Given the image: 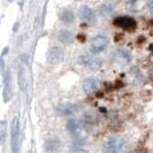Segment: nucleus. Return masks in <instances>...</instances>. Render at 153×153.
<instances>
[{"instance_id":"1","label":"nucleus","mask_w":153,"mask_h":153,"mask_svg":"<svg viewBox=\"0 0 153 153\" xmlns=\"http://www.w3.org/2000/svg\"><path fill=\"white\" fill-rule=\"evenodd\" d=\"M123 147V139L120 136H112L107 138V140L102 145V151L107 153L120 152Z\"/></svg>"},{"instance_id":"2","label":"nucleus","mask_w":153,"mask_h":153,"mask_svg":"<svg viewBox=\"0 0 153 153\" xmlns=\"http://www.w3.org/2000/svg\"><path fill=\"white\" fill-rule=\"evenodd\" d=\"M112 59L115 63H117L120 66H127L131 61L132 55L128 50L120 47V48H116L112 52Z\"/></svg>"},{"instance_id":"3","label":"nucleus","mask_w":153,"mask_h":153,"mask_svg":"<svg viewBox=\"0 0 153 153\" xmlns=\"http://www.w3.org/2000/svg\"><path fill=\"white\" fill-rule=\"evenodd\" d=\"M19 138H20V121L19 117H15L10 127V144L13 152L19 151Z\"/></svg>"},{"instance_id":"4","label":"nucleus","mask_w":153,"mask_h":153,"mask_svg":"<svg viewBox=\"0 0 153 153\" xmlns=\"http://www.w3.org/2000/svg\"><path fill=\"white\" fill-rule=\"evenodd\" d=\"M108 44V38L104 35H97L91 39L90 50L92 53H99L102 52Z\"/></svg>"},{"instance_id":"5","label":"nucleus","mask_w":153,"mask_h":153,"mask_svg":"<svg viewBox=\"0 0 153 153\" xmlns=\"http://www.w3.org/2000/svg\"><path fill=\"white\" fill-rule=\"evenodd\" d=\"M65 59V52L60 47H52L47 52V62L51 65H58L63 61Z\"/></svg>"},{"instance_id":"6","label":"nucleus","mask_w":153,"mask_h":153,"mask_svg":"<svg viewBox=\"0 0 153 153\" xmlns=\"http://www.w3.org/2000/svg\"><path fill=\"white\" fill-rule=\"evenodd\" d=\"M78 63L89 69H97V68H99V66H100L99 59H97V58H96L94 55H92V54L81 55V56L78 58Z\"/></svg>"},{"instance_id":"7","label":"nucleus","mask_w":153,"mask_h":153,"mask_svg":"<svg viewBox=\"0 0 153 153\" xmlns=\"http://www.w3.org/2000/svg\"><path fill=\"white\" fill-rule=\"evenodd\" d=\"M114 25L126 30H134L136 28V21L129 16H119L114 20Z\"/></svg>"},{"instance_id":"8","label":"nucleus","mask_w":153,"mask_h":153,"mask_svg":"<svg viewBox=\"0 0 153 153\" xmlns=\"http://www.w3.org/2000/svg\"><path fill=\"white\" fill-rule=\"evenodd\" d=\"M78 15H79L81 19H83L84 21H86L91 25H94L97 23V16L94 14V12L88 6H82L79 8L78 9Z\"/></svg>"},{"instance_id":"9","label":"nucleus","mask_w":153,"mask_h":153,"mask_svg":"<svg viewBox=\"0 0 153 153\" xmlns=\"http://www.w3.org/2000/svg\"><path fill=\"white\" fill-rule=\"evenodd\" d=\"M12 96H13L12 78H10V71H9V69H8L6 75H5V81H4V98H5V101L10 100Z\"/></svg>"},{"instance_id":"10","label":"nucleus","mask_w":153,"mask_h":153,"mask_svg":"<svg viewBox=\"0 0 153 153\" xmlns=\"http://www.w3.org/2000/svg\"><path fill=\"white\" fill-rule=\"evenodd\" d=\"M82 86H83V90H84L85 93L90 94L92 92H94L98 88V79L96 77H88L85 78L82 83Z\"/></svg>"},{"instance_id":"11","label":"nucleus","mask_w":153,"mask_h":153,"mask_svg":"<svg viewBox=\"0 0 153 153\" xmlns=\"http://www.w3.org/2000/svg\"><path fill=\"white\" fill-rule=\"evenodd\" d=\"M75 111L76 108H75V105L73 104H62L55 108V112L61 116H70L75 113Z\"/></svg>"},{"instance_id":"12","label":"nucleus","mask_w":153,"mask_h":153,"mask_svg":"<svg viewBox=\"0 0 153 153\" xmlns=\"http://www.w3.org/2000/svg\"><path fill=\"white\" fill-rule=\"evenodd\" d=\"M67 129H68V131L71 135L77 136V135L81 132V130H82L81 122H79L77 119H71V120H69L68 123H67Z\"/></svg>"},{"instance_id":"13","label":"nucleus","mask_w":153,"mask_h":153,"mask_svg":"<svg viewBox=\"0 0 153 153\" xmlns=\"http://www.w3.org/2000/svg\"><path fill=\"white\" fill-rule=\"evenodd\" d=\"M58 38L63 44H69L71 42V39H73V35L68 30H60L58 32Z\"/></svg>"},{"instance_id":"14","label":"nucleus","mask_w":153,"mask_h":153,"mask_svg":"<svg viewBox=\"0 0 153 153\" xmlns=\"http://www.w3.org/2000/svg\"><path fill=\"white\" fill-rule=\"evenodd\" d=\"M60 146V140L58 138H50L45 142V147L47 151H55Z\"/></svg>"},{"instance_id":"15","label":"nucleus","mask_w":153,"mask_h":153,"mask_svg":"<svg viewBox=\"0 0 153 153\" xmlns=\"http://www.w3.org/2000/svg\"><path fill=\"white\" fill-rule=\"evenodd\" d=\"M61 20L65 23L70 24V23H73L75 21V15H74V13H73L70 9H65V10L62 12Z\"/></svg>"},{"instance_id":"16","label":"nucleus","mask_w":153,"mask_h":153,"mask_svg":"<svg viewBox=\"0 0 153 153\" xmlns=\"http://www.w3.org/2000/svg\"><path fill=\"white\" fill-rule=\"evenodd\" d=\"M6 122L2 121L1 122V127H0V136H1V144H4L5 142V136H6V127H5Z\"/></svg>"},{"instance_id":"17","label":"nucleus","mask_w":153,"mask_h":153,"mask_svg":"<svg viewBox=\"0 0 153 153\" xmlns=\"http://www.w3.org/2000/svg\"><path fill=\"white\" fill-rule=\"evenodd\" d=\"M100 12H101L104 15H107L108 13H111V12H112V8H111V6L104 5V6H101V8H100Z\"/></svg>"},{"instance_id":"18","label":"nucleus","mask_w":153,"mask_h":153,"mask_svg":"<svg viewBox=\"0 0 153 153\" xmlns=\"http://www.w3.org/2000/svg\"><path fill=\"white\" fill-rule=\"evenodd\" d=\"M149 10H150L151 15L153 16V0H150V2H149Z\"/></svg>"},{"instance_id":"19","label":"nucleus","mask_w":153,"mask_h":153,"mask_svg":"<svg viewBox=\"0 0 153 153\" xmlns=\"http://www.w3.org/2000/svg\"><path fill=\"white\" fill-rule=\"evenodd\" d=\"M129 1H130V4H131V5H134V4H135V2L137 1V0H129Z\"/></svg>"}]
</instances>
